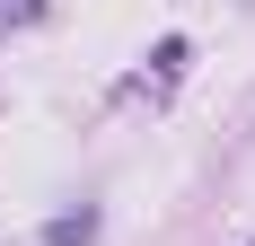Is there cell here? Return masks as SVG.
Returning a JSON list of instances; mask_svg holds the SVG:
<instances>
[{
  "label": "cell",
  "instance_id": "cell-1",
  "mask_svg": "<svg viewBox=\"0 0 255 246\" xmlns=\"http://www.w3.org/2000/svg\"><path fill=\"white\" fill-rule=\"evenodd\" d=\"M88 238H97V220H88V211H79V220H53V229H44V246H88Z\"/></svg>",
  "mask_w": 255,
  "mask_h": 246
},
{
  "label": "cell",
  "instance_id": "cell-2",
  "mask_svg": "<svg viewBox=\"0 0 255 246\" xmlns=\"http://www.w3.org/2000/svg\"><path fill=\"white\" fill-rule=\"evenodd\" d=\"M247 246H255V238H247Z\"/></svg>",
  "mask_w": 255,
  "mask_h": 246
}]
</instances>
